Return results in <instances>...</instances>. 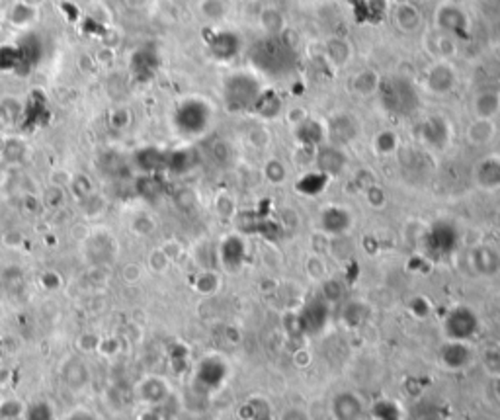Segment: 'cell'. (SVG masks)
Listing matches in <instances>:
<instances>
[{
  "mask_svg": "<svg viewBox=\"0 0 500 420\" xmlns=\"http://www.w3.org/2000/svg\"><path fill=\"white\" fill-rule=\"evenodd\" d=\"M250 63L264 76H284L295 65V45L286 36H264L256 39L249 51Z\"/></svg>",
  "mask_w": 500,
  "mask_h": 420,
  "instance_id": "cell-1",
  "label": "cell"
},
{
  "mask_svg": "<svg viewBox=\"0 0 500 420\" xmlns=\"http://www.w3.org/2000/svg\"><path fill=\"white\" fill-rule=\"evenodd\" d=\"M214 106L201 96H186L172 111L174 131L184 139H198L209 131L214 124Z\"/></svg>",
  "mask_w": 500,
  "mask_h": 420,
  "instance_id": "cell-2",
  "label": "cell"
},
{
  "mask_svg": "<svg viewBox=\"0 0 500 420\" xmlns=\"http://www.w3.org/2000/svg\"><path fill=\"white\" fill-rule=\"evenodd\" d=\"M264 90L258 74L249 71L231 73L223 82V102L231 114H244L254 110L260 92Z\"/></svg>",
  "mask_w": 500,
  "mask_h": 420,
  "instance_id": "cell-3",
  "label": "cell"
},
{
  "mask_svg": "<svg viewBox=\"0 0 500 420\" xmlns=\"http://www.w3.org/2000/svg\"><path fill=\"white\" fill-rule=\"evenodd\" d=\"M379 102L385 110L393 116H411L412 111L419 110L420 96L416 86L405 76H391L379 82Z\"/></svg>",
  "mask_w": 500,
  "mask_h": 420,
  "instance_id": "cell-4",
  "label": "cell"
},
{
  "mask_svg": "<svg viewBox=\"0 0 500 420\" xmlns=\"http://www.w3.org/2000/svg\"><path fill=\"white\" fill-rule=\"evenodd\" d=\"M479 315L467 305H457L444 319V334L448 340L469 342L477 336Z\"/></svg>",
  "mask_w": 500,
  "mask_h": 420,
  "instance_id": "cell-5",
  "label": "cell"
},
{
  "mask_svg": "<svg viewBox=\"0 0 500 420\" xmlns=\"http://www.w3.org/2000/svg\"><path fill=\"white\" fill-rule=\"evenodd\" d=\"M459 241H461V233L456 223L440 219L430 227L424 243H426L428 252H432L434 256H448L456 251Z\"/></svg>",
  "mask_w": 500,
  "mask_h": 420,
  "instance_id": "cell-6",
  "label": "cell"
},
{
  "mask_svg": "<svg viewBox=\"0 0 500 420\" xmlns=\"http://www.w3.org/2000/svg\"><path fill=\"white\" fill-rule=\"evenodd\" d=\"M243 37L233 30L211 31L207 37V51L217 63H231L243 53Z\"/></svg>",
  "mask_w": 500,
  "mask_h": 420,
  "instance_id": "cell-7",
  "label": "cell"
},
{
  "mask_svg": "<svg viewBox=\"0 0 500 420\" xmlns=\"http://www.w3.org/2000/svg\"><path fill=\"white\" fill-rule=\"evenodd\" d=\"M329 317H331L329 303L321 299V297H315V299L305 303V307H303L299 317H297L299 331L305 332V334H316V332H321L326 326Z\"/></svg>",
  "mask_w": 500,
  "mask_h": 420,
  "instance_id": "cell-8",
  "label": "cell"
},
{
  "mask_svg": "<svg viewBox=\"0 0 500 420\" xmlns=\"http://www.w3.org/2000/svg\"><path fill=\"white\" fill-rule=\"evenodd\" d=\"M436 24L448 36H467L469 34V18L456 4H444L436 12Z\"/></svg>",
  "mask_w": 500,
  "mask_h": 420,
  "instance_id": "cell-9",
  "label": "cell"
},
{
  "mask_svg": "<svg viewBox=\"0 0 500 420\" xmlns=\"http://www.w3.org/2000/svg\"><path fill=\"white\" fill-rule=\"evenodd\" d=\"M424 82H426L428 92H432L436 96H444V94L454 90L457 82V74L448 61H440V63H434L428 69Z\"/></svg>",
  "mask_w": 500,
  "mask_h": 420,
  "instance_id": "cell-10",
  "label": "cell"
},
{
  "mask_svg": "<svg viewBox=\"0 0 500 420\" xmlns=\"http://www.w3.org/2000/svg\"><path fill=\"white\" fill-rule=\"evenodd\" d=\"M354 225L352 214L342 206H329L324 207L319 215V227L323 233L332 236L346 235Z\"/></svg>",
  "mask_w": 500,
  "mask_h": 420,
  "instance_id": "cell-11",
  "label": "cell"
},
{
  "mask_svg": "<svg viewBox=\"0 0 500 420\" xmlns=\"http://www.w3.org/2000/svg\"><path fill=\"white\" fill-rule=\"evenodd\" d=\"M86 252H89V259L96 264L100 262H108L116 256L118 252V244H116V239L106 233V231H90V235L86 236Z\"/></svg>",
  "mask_w": 500,
  "mask_h": 420,
  "instance_id": "cell-12",
  "label": "cell"
},
{
  "mask_svg": "<svg viewBox=\"0 0 500 420\" xmlns=\"http://www.w3.org/2000/svg\"><path fill=\"white\" fill-rule=\"evenodd\" d=\"M129 71L137 82H149L159 71V55L153 47H139L129 59Z\"/></svg>",
  "mask_w": 500,
  "mask_h": 420,
  "instance_id": "cell-13",
  "label": "cell"
},
{
  "mask_svg": "<svg viewBox=\"0 0 500 420\" xmlns=\"http://www.w3.org/2000/svg\"><path fill=\"white\" fill-rule=\"evenodd\" d=\"M440 361L451 371L465 369L473 361V350H471L469 342L446 340V344L440 348Z\"/></svg>",
  "mask_w": 500,
  "mask_h": 420,
  "instance_id": "cell-14",
  "label": "cell"
},
{
  "mask_svg": "<svg viewBox=\"0 0 500 420\" xmlns=\"http://www.w3.org/2000/svg\"><path fill=\"white\" fill-rule=\"evenodd\" d=\"M37 18H39V8L30 0H12L6 10L8 24L16 30H31Z\"/></svg>",
  "mask_w": 500,
  "mask_h": 420,
  "instance_id": "cell-15",
  "label": "cell"
},
{
  "mask_svg": "<svg viewBox=\"0 0 500 420\" xmlns=\"http://www.w3.org/2000/svg\"><path fill=\"white\" fill-rule=\"evenodd\" d=\"M315 164L319 172H323L331 178L334 174H340L346 166V155L342 153V149L336 145H319L315 151Z\"/></svg>",
  "mask_w": 500,
  "mask_h": 420,
  "instance_id": "cell-16",
  "label": "cell"
},
{
  "mask_svg": "<svg viewBox=\"0 0 500 420\" xmlns=\"http://www.w3.org/2000/svg\"><path fill=\"white\" fill-rule=\"evenodd\" d=\"M14 45L18 47V51H20L22 63L28 69H34L41 61V57H44V39L37 36V31L26 30L22 36L16 39Z\"/></svg>",
  "mask_w": 500,
  "mask_h": 420,
  "instance_id": "cell-17",
  "label": "cell"
},
{
  "mask_svg": "<svg viewBox=\"0 0 500 420\" xmlns=\"http://www.w3.org/2000/svg\"><path fill=\"white\" fill-rule=\"evenodd\" d=\"M420 137L428 147L444 149L449 143V124L440 116H432L420 126Z\"/></svg>",
  "mask_w": 500,
  "mask_h": 420,
  "instance_id": "cell-18",
  "label": "cell"
},
{
  "mask_svg": "<svg viewBox=\"0 0 500 420\" xmlns=\"http://www.w3.org/2000/svg\"><path fill=\"white\" fill-rule=\"evenodd\" d=\"M475 184L483 190H499L500 188V155L485 156L475 166Z\"/></svg>",
  "mask_w": 500,
  "mask_h": 420,
  "instance_id": "cell-19",
  "label": "cell"
},
{
  "mask_svg": "<svg viewBox=\"0 0 500 420\" xmlns=\"http://www.w3.org/2000/svg\"><path fill=\"white\" fill-rule=\"evenodd\" d=\"M356 133H358L356 121H354V118H350V116H344V114L334 116V118L329 121V126H326V137H329V141H331L332 145H336V147H342L346 143H350V141L356 137Z\"/></svg>",
  "mask_w": 500,
  "mask_h": 420,
  "instance_id": "cell-20",
  "label": "cell"
},
{
  "mask_svg": "<svg viewBox=\"0 0 500 420\" xmlns=\"http://www.w3.org/2000/svg\"><path fill=\"white\" fill-rule=\"evenodd\" d=\"M219 256L221 262L231 270L241 268L244 259H246V246H244L243 239L239 235H231L227 239H223V243L219 246Z\"/></svg>",
  "mask_w": 500,
  "mask_h": 420,
  "instance_id": "cell-21",
  "label": "cell"
},
{
  "mask_svg": "<svg viewBox=\"0 0 500 420\" xmlns=\"http://www.w3.org/2000/svg\"><path fill=\"white\" fill-rule=\"evenodd\" d=\"M324 135H326V127L321 121L307 118V116L295 126V137H297V141L301 143L303 147L316 149L319 145H323Z\"/></svg>",
  "mask_w": 500,
  "mask_h": 420,
  "instance_id": "cell-22",
  "label": "cell"
},
{
  "mask_svg": "<svg viewBox=\"0 0 500 420\" xmlns=\"http://www.w3.org/2000/svg\"><path fill=\"white\" fill-rule=\"evenodd\" d=\"M196 376H198L199 384H204L206 387H217L227 377V366L223 364L221 358H215V356L211 358L209 356L206 360H201Z\"/></svg>",
  "mask_w": 500,
  "mask_h": 420,
  "instance_id": "cell-23",
  "label": "cell"
},
{
  "mask_svg": "<svg viewBox=\"0 0 500 420\" xmlns=\"http://www.w3.org/2000/svg\"><path fill=\"white\" fill-rule=\"evenodd\" d=\"M63 379H65L66 387H71V389H84L90 381L89 366H86L84 360H81V358H71V360H66L65 366H63Z\"/></svg>",
  "mask_w": 500,
  "mask_h": 420,
  "instance_id": "cell-24",
  "label": "cell"
},
{
  "mask_svg": "<svg viewBox=\"0 0 500 420\" xmlns=\"http://www.w3.org/2000/svg\"><path fill=\"white\" fill-rule=\"evenodd\" d=\"M281 110H284V100L280 94L272 89H264L260 92L252 111L262 119H274L280 116Z\"/></svg>",
  "mask_w": 500,
  "mask_h": 420,
  "instance_id": "cell-25",
  "label": "cell"
},
{
  "mask_svg": "<svg viewBox=\"0 0 500 420\" xmlns=\"http://www.w3.org/2000/svg\"><path fill=\"white\" fill-rule=\"evenodd\" d=\"M166 153H162L161 149L156 147H145L139 149L135 153V164L143 170L145 174H155L161 169H166Z\"/></svg>",
  "mask_w": 500,
  "mask_h": 420,
  "instance_id": "cell-26",
  "label": "cell"
},
{
  "mask_svg": "<svg viewBox=\"0 0 500 420\" xmlns=\"http://www.w3.org/2000/svg\"><path fill=\"white\" fill-rule=\"evenodd\" d=\"M137 395H139L145 403L155 405V403H161L162 399H166V395H169V384H166L162 377H145V379L139 381V385H137Z\"/></svg>",
  "mask_w": 500,
  "mask_h": 420,
  "instance_id": "cell-27",
  "label": "cell"
},
{
  "mask_svg": "<svg viewBox=\"0 0 500 420\" xmlns=\"http://www.w3.org/2000/svg\"><path fill=\"white\" fill-rule=\"evenodd\" d=\"M332 411H334V419L358 420L361 414L360 399L352 393H340L332 401Z\"/></svg>",
  "mask_w": 500,
  "mask_h": 420,
  "instance_id": "cell-28",
  "label": "cell"
},
{
  "mask_svg": "<svg viewBox=\"0 0 500 420\" xmlns=\"http://www.w3.org/2000/svg\"><path fill=\"white\" fill-rule=\"evenodd\" d=\"M475 116L481 119H493L500 111V94L494 90H483L473 100Z\"/></svg>",
  "mask_w": 500,
  "mask_h": 420,
  "instance_id": "cell-29",
  "label": "cell"
},
{
  "mask_svg": "<svg viewBox=\"0 0 500 420\" xmlns=\"http://www.w3.org/2000/svg\"><path fill=\"white\" fill-rule=\"evenodd\" d=\"M471 262H473V268L477 270L479 274L483 276H489V274H494L499 270L500 259L499 254L489 249V246H479L471 254Z\"/></svg>",
  "mask_w": 500,
  "mask_h": 420,
  "instance_id": "cell-30",
  "label": "cell"
},
{
  "mask_svg": "<svg viewBox=\"0 0 500 420\" xmlns=\"http://www.w3.org/2000/svg\"><path fill=\"white\" fill-rule=\"evenodd\" d=\"M420 22H422V16H420L416 8L412 6L411 2L399 4L397 10H395V24H397L399 30L411 34V31L419 30Z\"/></svg>",
  "mask_w": 500,
  "mask_h": 420,
  "instance_id": "cell-31",
  "label": "cell"
},
{
  "mask_svg": "<svg viewBox=\"0 0 500 420\" xmlns=\"http://www.w3.org/2000/svg\"><path fill=\"white\" fill-rule=\"evenodd\" d=\"M467 137L473 145H486L489 141L494 139V124L493 119L477 118L469 126Z\"/></svg>",
  "mask_w": 500,
  "mask_h": 420,
  "instance_id": "cell-32",
  "label": "cell"
},
{
  "mask_svg": "<svg viewBox=\"0 0 500 420\" xmlns=\"http://www.w3.org/2000/svg\"><path fill=\"white\" fill-rule=\"evenodd\" d=\"M329 180H331V178L326 176V174H323V172H319V170L309 172V174H305V176L297 182V192L305 194V196H316V194L324 192Z\"/></svg>",
  "mask_w": 500,
  "mask_h": 420,
  "instance_id": "cell-33",
  "label": "cell"
},
{
  "mask_svg": "<svg viewBox=\"0 0 500 420\" xmlns=\"http://www.w3.org/2000/svg\"><path fill=\"white\" fill-rule=\"evenodd\" d=\"M379 82H381V79H379L374 71H361V73H358L356 76H354L352 89L354 92H358V94H361V96H366V94L377 92V89H379Z\"/></svg>",
  "mask_w": 500,
  "mask_h": 420,
  "instance_id": "cell-34",
  "label": "cell"
},
{
  "mask_svg": "<svg viewBox=\"0 0 500 420\" xmlns=\"http://www.w3.org/2000/svg\"><path fill=\"white\" fill-rule=\"evenodd\" d=\"M326 55L334 66H344L352 57V49L342 39H332L331 44L326 45Z\"/></svg>",
  "mask_w": 500,
  "mask_h": 420,
  "instance_id": "cell-35",
  "label": "cell"
},
{
  "mask_svg": "<svg viewBox=\"0 0 500 420\" xmlns=\"http://www.w3.org/2000/svg\"><path fill=\"white\" fill-rule=\"evenodd\" d=\"M26 153H28L26 141L20 139V137H10L2 145V156L8 162H20L26 156Z\"/></svg>",
  "mask_w": 500,
  "mask_h": 420,
  "instance_id": "cell-36",
  "label": "cell"
},
{
  "mask_svg": "<svg viewBox=\"0 0 500 420\" xmlns=\"http://www.w3.org/2000/svg\"><path fill=\"white\" fill-rule=\"evenodd\" d=\"M194 166V156L188 149H180L174 151L166 156V169L174 170V172H186Z\"/></svg>",
  "mask_w": 500,
  "mask_h": 420,
  "instance_id": "cell-37",
  "label": "cell"
},
{
  "mask_svg": "<svg viewBox=\"0 0 500 420\" xmlns=\"http://www.w3.org/2000/svg\"><path fill=\"white\" fill-rule=\"evenodd\" d=\"M260 22L264 26L266 36H280L281 31H284V18H281L280 12L274 10V8H268V10L262 12Z\"/></svg>",
  "mask_w": 500,
  "mask_h": 420,
  "instance_id": "cell-38",
  "label": "cell"
},
{
  "mask_svg": "<svg viewBox=\"0 0 500 420\" xmlns=\"http://www.w3.org/2000/svg\"><path fill=\"white\" fill-rule=\"evenodd\" d=\"M20 65H24V63L18 47L14 44L2 45L0 47V71H16Z\"/></svg>",
  "mask_w": 500,
  "mask_h": 420,
  "instance_id": "cell-39",
  "label": "cell"
},
{
  "mask_svg": "<svg viewBox=\"0 0 500 420\" xmlns=\"http://www.w3.org/2000/svg\"><path fill=\"white\" fill-rule=\"evenodd\" d=\"M374 145H375V151H377L379 155H391V153H395V151L399 149V139L395 133L389 131V129H385V131L377 133Z\"/></svg>",
  "mask_w": 500,
  "mask_h": 420,
  "instance_id": "cell-40",
  "label": "cell"
},
{
  "mask_svg": "<svg viewBox=\"0 0 500 420\" xmlns=\"http://www.w3.org/2000/svg\"><path fill=\"white\" fill-rule=\"evenodd\" d=\"M81 207H82V214L86 215V217H100V215L106 211V199H104V196H100V194H90L89 198L81 199Z\"/></svg>",
  "mask_w": 500,
  "mask_h": 420,
  "instance_id": "cell-41",
  "label": "cell"
},
{
  "mask_svg": "<svg viewBox=\"0 0 500 420\" xmlns=\"http://www.w3.org/2000/svg\"><path fill=\"white\" fill-rule=\"evenodd\" d=\"M69 188L73 190V194L79 199L89 198L90 194H94V186H92V180H90L84 172H79V174H73L71 178V184Z\"/></svg>",
  "mask_w": 500,
  "mask_h": 420,
  "instance_id": "cell-42",
  "label": "cell"
},
{
  "mask_svg": "<svg viewBox=\"0 0 500 420\" xmlns=\"http://www.w3.org/2000/svg\"><path fill=\"white\" fill-rule=\"evenodd\" d=\"M199 10L207 20H221L227 12V4H225V0H201Z\"/></svg>",
  "mask_w": 500,
  "mask_h": 420,
  "instance_id": "cell-43",
  "label": "cell"
},
{
  "mask_svg": "<svg viewBox=\"0 0 500 420\" xmlns=\"http://www.w3.org/2000/svg\"><path fill=\"white\" fill-rule=\"evenodd\" d=\"M129 124H131V111H129V108H125V106H119L116 110H111L110 116H108V126L111 129H116V131L127 129Z\"/></svg>",
  "mask_w": 500,
  "mask_h": 420,
  "instance_id": "cell-44",
  "label": "cell"
},
{
  "mask_svg": "<svg viewBox=\"0 0 500 420\" xmlns=\"http://www.w3.org/2000/svg\"><path fill=\"white\" fill-rule=\"evenodd\" d=\"M194 288L198 289V294L211 295L219 288V278H217V274L214 272L199 274L198 278H196V281H194Z\"/></svg>",
  "mask_w": 500,
  "mask_h": 420,
  "instance_id": "cell-45",
  "label": "cell"
},
{
  "mask_svg": "<svg viewBox=\"0 0 500 420\" xmlns=\"http://www.w3.org/2000/svg\"><path fill=\"white\" fill-rule=\"evenodd\" d=\"M44 206L51 207V209H59L65 206V188L53 184L47 186L44 192Z\"/></svg>",
  "mask_w": 500,
  "mask_h": 420,
  "instance_id": "cell-46",
  "label": "cell"
},
{
  "mask_svg": "<svg viewBox=\"0 0 500 420\" xmlns=\"http://www.w3.org/2000/svg\"><path fill=\"white\" fill-rule=\"evenodd\" d=\"M131 231L143 236L151 235L155 231V219L149 214H137L131 219Z\"/></svg>",
  "mask_w": 500,
  "mask_h": 420,
  "instance_id": "cell-47",
  "label": "cell"
},
{
  "mask_svg": "<svg viewBox=\"0 0 500 420\" xmlns=\"http://www.w3.org/2000/svg\"><path fill=\"white\" fill-rule=\"evenodd\" d=\"M264 174H266V178L270 180V182H274V184H281V182L286 180L287 170H286V166H284V162L276 161V159H274V161H270L268 164H266Z\"/></svg>",
  "mask_w": 500,
  "mask_h": 420,
  "instance_id": "cell-48",
  "label": "cell"
},
{
  "mask_svg": "<svg viewBox=\"0 0 500 420\" xmlns=\"http://www.w3.org/2000/svg\"><path fill=\"white\" fill-rule=\"evenodd\" d=\"M116 57H118V55H116V49L102 45V47L94 53V63L100 66H111L116 63Z\"/></svg>",
  "mask_w": 500,
  "mask_h": 420,
  "instance_id": "cell-49",
  "label": "cell"
},
{
  "mask_svg": "<svg viewBox=\"0 0 500 420\" xmlns=\"http://www.w3.org/2000/svg\"><path fill=\"white\" fill-rule=\"evenodd\" d=\"M169 264H170L169 254L162 251V249H159V251H155L153 254H151V268H153V270H156V272L166 270V266Z\"/></svg>",
  "mask_w": 500,
  "mask_h": 420,
  "instance_id": "cell-50",
  "label": "cell"
},
{
  "mask_svg": "<svg viewBox=\"0 0 500 420\" xmlns=\"http://www.w3.org/2000/svg\"><path fill=\"white\" fill-rule=\"evenodd\" d=\"M366 199H368L374 207H381L383 204H385V194H383L381 188H377V186H368V188H366Z\"/></svg>",
  "mask_w": 500,
  "mask_h": 420,
  "instance_id": "cell-51",
  "label": "cell"
},
{
  "mask_svg": "<svg viewBox=\"0 0 500 420\" xmlns=\"http://www.w3.org/2000/svg\"><path fill=\"white\" fill-rule=\"evenodd\" d=\"M153 4V0H124V8L129 12H145Z\"/></svg>",
  "mask_w": 500,
  "mask_h": 420,
  "instance_id": "cell-52",
  "label": "cell"
},
{
  "mask_svg": "<svg viewBox=\"0 0 500 420\" xmlns=\"http://www.w3.org/2000/svg\"><path fill=\"white\" fill-rule=\"evenodd\" d=\"M66 420H96L94 414L86 413V411H74L73 414H69Z\"/></svg>",
  "mask_w": 500,
  "mask_h": 420,
  "instance_id": "cell-53",
  "label": "cell"
},
{
  "mask_svg": "<svg viewBox=\"0 0 500 420\" xmlns=\"http://www.w3.org/2000/svg\"><path fill=\"white\" fill-rule=\"evenodd\" d=\"M100 4H104L111 12L116 8H124V0H100Z\"/></svg>",
  "mask_w": 500,
  "mask_h": 420,
  "instance_id": "cell-54",
  "label": "cell"
},
{
  "mask_svg": "<svg viewBox=\"0 0 500 420\" xmlns=\"http://www.w3.org/2000/svg\"><path fill=\"white\" fill-rule=\"evenodd\" d=\"M8 2H12V0H8Z\"/></svg>",
  "mask_w": 500,
  "mask_h": 420,
  "instance_id": "cell-55",
  "label": "cell"
},
{
  "mask_svg": "<svg viewBox=\"0 0 500 420\" xmlns=\"http://www.w3.org/2000/svg\"><path fill=\"white\" fill-rule=\"evenodd\" d=\"M499 155H500V153H499Z\"/></svg>",
  "mask_w": 500,
  "mask_h": 420,
  "instance_id": "cell-56",
  "label": "cell"
}]
</instances>
